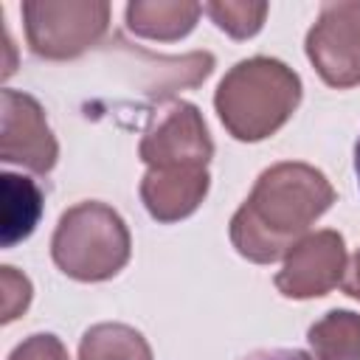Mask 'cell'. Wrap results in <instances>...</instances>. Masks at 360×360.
<instances>
[{
    "mask_svg": "<svg viewBox=\"0 0 360 360\" xmlns=\"http://www.w3.org/2000/svg\"><path fill=\"white\" fill-rule=\"evenodd\" d=\"M309 343L321 360H360V318L354 312H329L309 326Z\"/></svg>",
    "mask_w": 360,
    "mask_h": 360,
    "instance_id": "cell-13",
    "label": "cell"
},
{
    "mask_svg": "<svg viewBox=\"0 0 360 360\" xmlns=\"http://www.w3.org/2000/svg\"><path fill=\"white\" fill-rule=\"evenodd\" d=\"M205 11L214 17V22L222 31H228L236 39H245L262 28L267 3H208Z\"/></svg>",
    "mask_w": 360,
    "mask_h": 360,
    "instance_id": "cell-14",
    "label": "cell"
},
{
    "mask_svg": "<svg viewBox=\"0 0 360 360\" xmlns=\"http://www.w3.org/2000/svg\"><path fill=\"white\" fill-rule=\"evenodd\" d=\"M0 158L22 163L31 172H51L56 163V141L45 124L42 107L17 90H3V141Z\"/></svg>",
    "mask_w": 360,
    "mask_h": 360,
    "instance_id": "cell-7",
    "label": "cell"
},
{
    "mask_svg": "<svg viewBox=\"0 0 360 360\" xmlns=\"http://www.w3.org/2000/svg\"><path fill=\"white\" fill-rule=\"evenodd\" d=\"M340 8H343L349 17H354V20L360 22V3H357V0H352V3H340Z\"/></svg>",
    "mask_w": 360,
    "mask_h": 360,
    "instance_id": "cell-19",
    "label": "cell"
},
{
    "mask_svg": "<svg viewBox=\"0 0 360 360\" xmlns=\"http://www.w3.org/2000/svg\"><path fill=\"white\" fill-rule=\"evenodd\" d=\"M236 360H315V357L301 349H256Z\"/></svg>",
    "mask_w": 360,
    "mask_h": 360,
    "instance_id": "cell-17",
    "label": "cell"
},
{
    "mask_svg": "<svg viewBox=\"0 0 360 360\" xmlns=\"http://www.w3.org/2000/svg\"><path fill=\"white\" fill-rule=\"evenodd\" d=\"M31 51L48 59H68L93 45L110 17L107 3H22Z\"/></svg>",
    "mask_w": 360,
    "mask_h": 360,
    "instance_id": "cell-4",
    "label": "cell"
},
{
    "mask_svg": "<svg viewBox=\"0 0 360 360\" xmlns=\"http://www.w3.org/2000/svg\"><path fill=\"white\" fill-rule=\"evenodd\" d=\"M53 262L79 281H101L115 276L129 259V233L124 219L104 202H79L59 217Z\"/></svg>",
    "mask_w": 360,
    "mask_h": 360,
    "instance_id": "cell-3",
    "label": "cell"
},
{
    "mask_svg": "<svg viewBox=\"0 0 360 360\" xmlns=\"http://www.w3.org/2000/svg\"><path fill=\"white\" fill-rule=\"evenodd\" d=\"M301 98L298 76L278 59L253 56L231 68L217 90V112L239 141H262L276 132Z\"/></svg>",
    "mask_w": 360,
    "mask_h": 360,
    "instance_id": "cell-2",
    "label": "cell"
},
{
    "mask_svg": "<svg viewBox=\"0 0 360 360\" xmlns=\"http://www.w3.org/2000/svg\"><path fill=\"white\" fill-rule=\"evenodd\" d=\"M200 11L197 3H129L127 25L141 37L177 39L191 31Z\"/></svg>",
    "mask_w": 360,
    "mask_h": 360,
    "instance_id": "cell-11",
    "label": "cell"
},
{
    "mask_svg": "<svg viewBox=\"0 0 360 360\" xmlns=\"http://www.w3.org/2000/svg\"><path fill=\"white\" fill-rule=\"evenodd\" d=\"M79 360H152L141 332L124 323H98L84 332Z\"/></svg>",
    "mask_w": 360,
    "mask_h": 360,
    "instance_id": "cell-12",
    "label": "cell"
},
{
    "mask_svg": "<svg viewBox=\"0 0 360 360\" xmlns=\"http://www.w3.org/2000/svg\"><path fill=\"white\" fill-rule=\"evenodd\" d=\"M346 264L343 239L335 231H318L307 239H301L290 256L284 270L276 276V287L287 298H312L329 292Z\"/></svg>",
    "mask_w": 360,
    "mask_h": 360,
    "instance_id": "cell-8",
    "label": "cell"
},
{
    "mask_svg": "<svg viewBox=\"0 0 360 360\" xmlns=\"http://www.w3.org/2000/svg\"><path fill=\"white\" fill-rule=\"evenodd\" d=\"M354 174H357V186H360V135H357V143H354Z\"/></svg>",
    "mask_w": 360,
    "mask_h": 360,
    "instance_id": "cell-20",
    "label": "cell"
},
{
    "mask_svg": "<svg viewBox=\"0 0 360 360\" xmlns=\"http://www.w3.org/2000/svg\"><path fill=\"white\" fill-rule=\"evenodd\" d=\"M8 360H68V352L53 335H31L11 352Z\"/></svg>",
    "mask_w": 360,
    "mask_h": 360,
    "instance_id": "cell-16",
    "label": "cell"
},
{
    "mask_svg": "<svg viewBox=\"0 0 360 360\" xmlns=\"http://www.w3.org/2000/svg\"><path fill=\"white\" fill-rule=\"evenodd\" d=\"M3 323L14 321L20 312H25L31 301V284L25 276L14 273V267H3Z\"/></svg>",
    "mask_w": 360,
    "mask_h": 360,
    "instance_id": "cell-15",
    "label": "cell"
},
{
    "mask_svg": "<svg viewBox=\"0 0 360 360\" xmlns=\"http://www.w3.org/2000/svg\"><path fill=\"white\" fill-rule=\"evenodd\" d=\"M343 290H346V295L360 298V250H357L354 259H352V267H349V273H346V278H343Z\"/></svg>",
    "mask_w": 360,
    "mask_h": 360,
    "instance_id": "cell-18",
    "label": "cell"
},
{
    "mask_svg": "<svg viewBox=\"0 0 360 360\" xmlns=\"http://www.w3.org/2000/svg\"><path fill=\"white\" fill-rule=\"evenodd\" d=\"M208 191L205 166H172L149 169L141 180V197L146 211L158 222H174L188 217Z\"/></svg>",
    "mask_w": 360,
    "mask_h": 360,
    "instance_id": "cell-9",
    "label": "cell"
},
{
    "mask_svg": "<svg viewBox=\"0 0 360 360\" xmlns=\"http://www.w3.org/2000/svg\"><path fill=\"white\" fill-rule=\"evenodd\" d=\"M307 56L326 84H360V22L349 17L340 3H326L307 34Z\"/></svg>",
    "mask_w": 360,
    "mask_h": 360,
    "instance_id": "cell-6",
    "label": "cell"
},
{
    "mask_svg": "<svg viewBox=\"0 0 360 360\" xmlns=\"http://www.w3.org/2000/svg\"><path fill=\"white\" fill-rule=\"evenodd\" d=\"M42 217V191L34 180L3 174V248H14L34 233Z\"/></svg>",
    "mask_w": 360,
    "mask_h": 360,
    "instance_id": "cell-10",
    "label": "cell"
},
{
    "mask_svg": "<svg viewBox=\"0 0 360 360\" xmlns=\"http://www.w3.org/2000/svg\"><path fill=\"white\" fill-rule=\"evenodd\" d=\"M138 152L141 160L149 163V169L205 166L208 158L214 155V143L205 132L197 107L186 101H174L166 110H158Z\"/></svg>",
    "mask_w": 360,
    "mask_h": 360,
    "instance_id": "cell-5",
    "label": "cell"
},
{
    "mask_svg": "<svg viewBox=\"0 0 360 360\" xmlns=\"http://www.w3.org/2000/svg\"><path fill=\"white\" fill-rule=\"evenodd\" d=\"M335 200L326 177L307 163H278L256 180L253 194L231 219L233 248L253 262H276Z\"/></svg>",
    "mask_w": 360,
    "mask_h": 360,
    "instance_id": "cell-1",
    "label": "cell"
}]
</instances>
